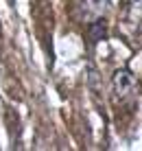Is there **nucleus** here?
<instances>
[{"instance_id": "obj_1", "label": "nucleus", "mask_w": 142, "mask_h": 151, "mask_svg": "<svg viewBox=\"0 0 142 151\" xmlns=\"http://www.w3.org/2000/svg\"><path fill=\"white\" fill-rule=\"evenodd\" d=\"M136 88H138V81H136L133 72L129 68H118L114 72V79H112V90H114V96L118 99H129L133 96Z\"/></svg>"}, {"instance_id": "obj_2", "label": "nucleus", "mask_w": 142, "mask_h": 151, "mask_svg": "<svg viewBox=\"0 0 142 151\" xmlns=\"http://www.w3.org/2000/svg\"><path fill=\"white\" fill-rule=\"evenodd\" d=\"M107 4L109 0H79V15L83 22H92V20L105 15Z\"/></svg>"}, {"instance_id": "obj_3", "label": "nucleus", "mask_w": 142, "mask_h": 151, "mask_svg": "<svg viewBox=\"0 0 142 151\" xmlns=\"http://www.w3.org/2000/svg\"><path fill=\"white\" fill-rule=\"evenodd\" d=\"M87 37L90 42H103L107 40V22H105L103 18H96L92 20V22H87Z\"/></svg>"}]
</instances>
